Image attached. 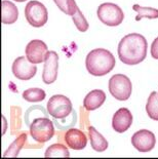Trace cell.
I'll use <instances>...</instances> for the list:
<instances>
[{
  "label": "cell",
  "instance_id": "cell-20",
  "mask_svg": "<svg viewBox=\"0 0 158 159\" xmlns=\"http://www.w3.org/2000/svg\"><path fill=\"white\" fill-rule=\"evenodd\" d=\"M46 93L45 91L41 89H26L23 93V98L26 100L27 102L30 103H36V102H41L45 99Z\"/></svg>",
  "mask_w": 158,
  "mask_h": 159
},
{
  "label": "cell",
  "instance_id": "cell-27",
  "mask_svg": "<svg viewBox=\"0 0 158 159\" xmlns=\"http://www.w3.org/2000/svg\"><path fill=\"white\" fill-rule=\"evenodd\" d=\"M157 94H158V93H157Z\"/></svg>",
  "mask_w": 158,
  "mask_h": 159
},
{
  "label": "cell",
  "instance_id": "cell-16",
  "mask_svg": "<svg viewBox=\"0 0 158 159\" xmlns=\"http://www.w3.org/2000/svg\"><path fill=\"white\" fill-rule=\"evenodd\" d=\"M88 136L90 140V144L95 151L104 152L108 148V142L95 127L88 126Z\"/></svg>",
  "mask_w": 158,
  "mask_h": 159
},
{
  "label": "cell",
  "instance_id": "cell-12",
  "mask_svg": "<svg viewBox=\"0 0 158 159\" xmlns=\"http://www.w3.org/2000/svg\"><path fill=\"white\" fill-rule=\"evenodd\" d=\"M133 124V115L127 108H120L115 112L112 119L113 129L119 134L126 131Z\"/></svg>",
  "mask_w": 158,
  "mask_h": 159
},
{
  "label": "cell",
  "instance_id": "cell-11",
  "mask_svg": "<svg viewBox=\"0 0 158 159\" xmlns=\"http://www.w3.org/2000/svg\"><path fill=\"white\" fill-rule=\"evenodd\" d=\"M59 68V56L56 52H48L44 60L42 80L45 84H52L56 80Z\"/></svg>",
  "mask_w": 158,
  "mask_h": 159
},
{
  "label": "cell",
  "instance_id": "cell-14",
  "mask_svg": "<svg viewBox=\"0 0 158 159\" xmlns=\"http://www.w3.org/2000/svg\"><path fill=\"white\" fill-rule=\"evenodd\" d=\"M106 100V93L101 89L92 90L89 93H87L84 100H83V107L87 111L97 110L104 104Z\"/></svg>",
  "mask_w": 158,
  "mask_h": 159
},
{
  "label": "cell",
  "instance_id": "cell-3",
  "mask_svg": "<svg viewBox=\"0 0 158 159\" xmlns=\"http://www.w3.org/2000/svg\"><path fill=\"white\" fill-rule=\"evenodd\" d=\"M30 134L38 143H45L55 136L52 121L46 117L36 118L30 124Z\"/></svg>",
  "mask_w": 158,
  "mask_h": 159
},
{
  "label": "cell",
  "instance_id": "cell-9",
  "mask_svg": "<svg viewBox=\"0 0 158 159\" xmlns=\"http://www.w3.org/2000/svg\"><path fill=\"white\" fill-rule=\"evenodd\" d=\"M132 144L139 152H149L155 147L156 139L152 131L141 129L133 134Z\"/></svg>",
  "mask_w": 158,
  "mask_h": 159
},
{
  "label": "cell",
  "instance_id": "cell-23",
  "mask_svg": "<svg viewBox=\"0 0 158 159\" xmlns=\"http://www.w3.org/2000/svg\"><path fill=\"white\" fill-rule=\"evenodd\" d=\"M72 20L74 22V25L76 26V28L79 30L80 32H85L88 29V23H87L86 19L84 18L83 13L81 12L79 8H77L76 12L72 16Z\"/></svg>",
  "mask_w": 158,
  "mask_h": 159
},
{
  "label": "cell",
  "instance_id": "cell-15",
  "mask_svg": "<svg viewBox=\"0 0 158 159\" xmlns=\"http://www.w3.org/2000/svg\"><path fill=\"white\" fill-rule=\"evenodd\" d=\"M19 18V11L12 2L7 0L1 1V22L5 25H11L16 22Z\"/></svg>",
  "mask_w": 158,
  "mask_h": 159
},
{
  "label": "cell",
  "instance_id": "cell-2",
  "mask_svg": "<svg viewBox=\"0 0 158 159\" xmlns=\"http://www.w3.org/2000/svg\"><path fill=\"white\" fill-rule=\"evenodd\" d=\"M115 66L114 56L105 48L92 50L85 59V67L90 75L104 76L110 73Z\"/></svg>",
  "mask_w": 158,
  "mask_h": 159
},
{
  "label": "cell",
  "instance_id": "cell-6",
  "mask_svg": "<svg viewBox=\"0 0 158 159\" xmlns=\"http://www.w3.org/2000/svg\"><path fill=\"white\" fill-rule=\"evenodd\" d=\"M25 16L30 25L35 28H40L47 22L48 13L44 4L36 0H32L27 3L25 7Z\"/></svg>",
  "mask_w": 158,
  "mask_h": 159
},
{
  "label": "cell",
  "instance_id": "cell-21",
  "mask_svg": "<svg viewBox=\"0 0 158 159\" xmlns=\"http://www.w3.org/2000/svg\"><path fill=\"white\" fill-rule=\"evenodd\" d=\"M45 157H69V150L63 144H53L46 150Z\"/></svg>",
  "mask_w": 158,
  "mask_h": 159
},
{
  "label": "cell",
  "instance_id": "cell-25",
  "mask_svg": "<svg viewBox=\"0 0 158 159\" xmlns=\"http://www.w3.org/2000/svg\"><path fill=\"white\" fill-rule=\"evenodd\" d=\"M151 56L153 59L158 60V37L154 39V41L151 44Z\"/></svg>",
  "mask_w": 158,
  "mask_h": 159
},
{
  "label": "cell",
  "instance_id": "cell-26",
  "mask_svg": "<svg viewBox=\"0 0 158 159\" xmlns=\"http://www.w3.org/2000/svg\"><path fill=\"white\" fill-rule=\"evenodd\" d=\"M13 1H16V2H24V1H27V0H13Z\"/></svg>",
  "mask_w": 158,
  "mask_h": 159
},
{
  "label": "cell",
  "instance_id": "cell-7",
  "mask_svg": "<svg viewBox=\"0 0 158 159\" xmlns=\"http://www.w3.org/2000/svg\"><path fill=\"white\" fill-rule=\"evenodd\" d=\"M47 112L56 119H64L72 112L71 101L63 94L52 96L47 103Z\"/></svg>",
  "mask_w": 158,
  "mask_h": 159
},
{
  "label": "cell",
  "instance_id": "cell-18",
  "mask_svg": "<svg viewBox=\"0 0 158 159\" xmlns=\"http://www.w3.org/2000/svg\"><path fill=\"white\" fill-rule=\"evenodd\" d=\"M147 114L151 119L158 121V94L156 91L151 93L146 105Z\"/></svg>",
  "mask_w": 158,
  "mask_h": 159
},
{
  "label": "cell",
  "instance_id": "cell-22",
  "mask_svg": "<svg viewBox=\"0 0 158 159\" xmlns=\"http://www.w3.org/2000/svg\"><path fill=\"white\" fill-rule=\"evenodd\" d=\"M53 1H55L56 6H58L64 13L69 15L71 16L76 12L77 8H78L75 0H53Z\"/></svg>",
  "mask_w": 158,
  "mask_h": 159
},
{
  "label": "cell",
  "instance_id": "cell-19",
  "mask_svg": "<svg viewBox=\"0 0 158 159\" xmlns=\"http://www.w3.org/2000/svg\"><path fill=\"white\" fill-rule=\"evenodd\" d=\"M133 9L138 12V16H136V21L139 22L142 19H158V9L152 7H143L139 4H134L133 6Z\"/></svg>",
  "mask_w": 158,
  "mask_h": 159
},
{
  "label": "cell",
  "instance_id": "cell-10",
  "mask_svg": "<svg viewBox=\"0 0 158 159\" xmlns=\"http://www.w3.org/2000/svg\"><path fill=\"white\" fill-rule=\"evenodd\" d=\"M26 57L32 64H40L44 62L47 55V45L42 40H31L26 46Z\"/></svg>",
  "mask_w": 158,
  "mask_h": 159
},
{
  "label": "cell",
  "instance_id": "cell-17",
  "mask_svg": "<svg viewBox=\"0 0 158 159\" xmlns=\"http://www.w3.org/2000/svg\"><path fill=\"white\" fill-rule=\"evenodd\" d=\"M26 141H27V133H23L20 136H18L15 142L8 147L7 150L5 151V153L3 154V157H16L19 155L20 151L22 150V148L24 147Z\"/></svg>",
  "mask_w": 158,
  "mask_h": 159
},
{
  "label": "cell",
  "instance_id": "cell-1",
  "mask_svg": "<svg viewBox=\"0 0 158 159\" xmlns=\"http://www.w3.org/2000/svg\"><path fill=\"white\" fill-rule=\"evenodd\" d=\"M147 40L143 35L130 33L124 36L118 44V57L126 65H138L146 59Z\"/></svg>",
  "mask_w": 158,
  "mask_h": 159
},
{
  "label": "cell",
  "instance_id": "cell-24",
  "mask_svg": "<svg viewBox=\"0 0 158 159\" xmlns=\"http://www.w3.org/2000/svg\"><path fill=\"white\" fill-rule=\"evenodd\" d=\"M21 109L19 107H11V120H12V134H16V130L21 128Z\"/></svg>",
  "mask_w": 158,
  "mask_h": 159
},
{
  "label": "cell",
  "instance_id": "cell-5",
  "mask_svg": "<svg viewBox=\"0 0 158 159\" xmlns=\"http://www.w3.org/2000/svg\"><path fill=\"white\" fill-rule=\"evenodd\" d=\"M97 18L109 27H116L123 22L124 13L115 3H103L97 7Z\"/></svg>",
  "mask_w": 158,
  "mask_h": 159
},
{
  "label": "cell",
  "instance_id": "cell-13",
  "mask_svg": "<svg viewBox=\"0 0 158 159\" xmlns=\"http://www.w3.org/2000/svg\"><path fill=\"white\" fill-rule=\"evenodd\" d=\"M65 143L69 148L73 150H82L86 147L87 137L83 131L77 129V128H71L65 134Z\"/></svg>",
  "mask_w": 158,
  "mask_h": 159
},
{
  "label": "cell",
  "instance_id": "cell-8",
  "mask_svg": "<svg viewBox=\"0 0 158 159\" xmlns=\"http://www.w3.org/2000/svg\"><path fill=\"white\" fill-rule=\"evenodd\" d=\"M37 67L25 57H19L12 64V73L20 80H30L36 75Z\"/></svg>",
  "mask_w": 158,
  "mask_h": 159
},
{
  "label": "cell",
  "instance_id": "cell-4",
  "mask_svg": "<svg viewBox=\"0 0 158 159\" xmlns=\"http://www.w3.org/2000/svg\"><path fill=\"white\" fill-rule=\"evenodd\" d=\"M133 85L129 78L123 74H115L109 80V91L118 101H126L132 94Z\"/></svg>",
  "mask_w": 158,
  "mask_h": 159
}]
</instances>
